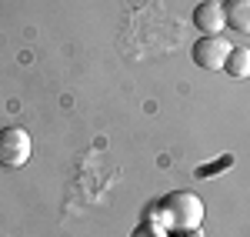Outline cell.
<instances>
[{
  "mask_svg": "<svg viewBox=\"0 0 250 237\" xmlns=\"http://www.w3.org/2000/svg\"><path fill=\"white\" fill-rule=\"evenodd\" d=\"M154 224L170 227L177 234L200 231V224H204V200L197 194H190V191H173L170 197H164L160 207L154 211Z\"/></svg>",
  "mask_w": 250,
  "mask_h": 237,
  "instance_id": "obj_1",
  "label": "cell"
},
{
  "mask_svg": "<svg viewBox=\"0 0 250 237\" xmlns=\"http://www.w3.org/2000/svg\"><path fill=\"white\" fill-rule=\"evenodd\" d=\"M30 151H34V144L23 127H14V124L0 127V167H10V171L23 167L30 160Z\"/></svg>",
  "mask_w": 250,
  "mask_h": 237,
  "instance_id": "obj_2",
  "label": "cell"
},
{
  "mask_svg": "<svg viewBox=\"0 0 250 237\" xmlns=\"http://www.w3.org/2000/svg\"><path fill=\"white\" fill-rule=\"evenodd\" d=\"M230 40L224 37H200L197 43H193V64L197 67H204V70H224V60H227V54H230Z\"/></svg>",
  "mask_w": 250,
  "mask_h": 237,
  "instance_id": "obj_3",
  "label": "cell"
},
{
  "mask_svg": "<svg viewBox=\"0 0 250 237\" xmlns=\"http://www.w3.org/2000/svg\"><path fill=\"white\" fill-rule=\"evenodd\" d=\"M193 27L200 30V37H220V30L227 27L224 3H220V0H204V3H197V10H193Z\"/></svg>",
  "mask_w": 250,
  "mask_h": 237,
  "instance_id": "obj_4",
  "label": "cell"
},
{
  "mask_svg": "<svg viewBox=\"0 0 250 237\" xmlns=\"http://www.w3.org/2000/svg\"><path fill=\"white\" fill-rule=\"evenodd\" d=\"M224 17L237 34H250V0H224Z\"/></svg>",
  "mask_w": 250,
  "mask_h": 237,
  "instance_id": "obj_5",
  "label": "cell"
},
{
  "mask_svg": "<svg viewBox=\"0 0 250 237\" xmlns=\"http://www.w3.org/2000/svg\"><path fill=\"white\" fill-rule=\"evenodd\" d=\"M224 74H230L233 80L250 77V50L247 47H230V54L224 60Z\"/></svg>",
  "mask_w": 250,
  "mask_h": 237,
  "instance_id": "obj_6",
  "label": "cell"
},
{
  "mask_svg": "<svg viewBox=\"0 0 250 237\" xmlns=\"http://www.w3.org/2000/svg\"><path fill=\"white\" fill-rule=\"evenodd\" d=\"M130 237H167V234H164L160 224H140V227H134V234H130Z\"/></svg>",
  "mask_w": 250,
  "mask_h": 237,
  "instance_id": "obj_7",
  "label": "cell"
},
{
  "mask_svg": "<svg viewBox=\"0 0 250 237\" xmlns=\"http://www.w3.org/2000/svg\"><path fill=\"white\" fill-rule=\"evenodd\" d=\"M177 237H200V231H184V234H177Z\"/></svg>",
  "mask_w": 250,
  "mask_h": 237,
  "instance_id": "obj_8",
  "label": "cell"
}]
</instances>
